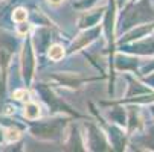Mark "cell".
Masks as SVG:
<instances>
[{"mask_svg":"<svg viewBox=\"0 0 154 152\" xmlns=\"http://www.w3.org/2000/svg\"><path fill=\"white\" fill-rule=\"evenodd\" d=\"M99 32H101V28H99V26H95L93 29H87L85 32H82V34L76 38V41H73V44H72L69 53H73V52H76V50H79V49H82V47H85L89 43H92V41L99 35Z\"/></svg>","mask_w":154,"mask_h":152,"instance_id":"obj_4","label":"cell"},{"mask_svg":"<svg viewBox=\"0 0 154 152\" xmlns=\"http://www.w3.org/2000/svg\"><path fill=\"white\" fill-rule=\"evenodd\" d=\"M25 116H26L29 120L38 119V116H40V106H38L37 103H29V105H26V108H25Z\"/></svg>","mask_w":154,"mask_h":152,"instance_id":"obj_11","label":"cell"},{"mask_svg":"<svg viewBox=\"0 0 154 152\" xmlns=\"http://www.w3.org/2000/svg\"><path fill=\"white\" fill-rule=\"evenodd\" d=\"M5 139L8 140V142H15V140H18L20 139V131H17V129H8L6 131V134H5Z\"/></svg>","mask_w":154,"mask_h":152,"instance_id":"obj_15","label":"cell"},{"mask_svg":"<svg viewBox=\"0 0 154 152\" xmlns=\"http://www.w3.org/2000/svg\"><path fill=\"white\" fill-rule=\"evenodd\" d=\"M143 82L148 84L149 87H152V88H154V73L149 75V76H145V78H143Z\"/></svg>","mask_w":154,"mask_h":152,"instance_id":"obj_17","label":"cell"},{"mask_svg":"<svg viewBox=\"0 0 154 152\" xmlns=\"http://www.w3.org/2000/svg\"><path fill=\"white\" fill-rule=\"evenodd\" d=\"M151 111H152V114H154V106H151Z\"/></svg>","mask_w":154,"mask_h":152,"instance_id":"obj_20","label":"cell"},{"mask_svg":"<svg viewBox=\"0 0 154 152\" xmlns=\"http://www.w3.org/2000/svg\"><path fill=\"white\" fill-rule=\"evenodd\" d=\"M23 72L28 81H31L32 78V72H34V58H32V47L31 43L25 46V52H23Z\"/></svg>","mask_w":154,"mask_h":152,"instance_id":"obj_6","label":"cell"},{"mask_svg":"<svg viewBox=\"0 0 154 152\" xmlns=\"http://www.w3.org/2000/svg\"><path fill=\"white\" fill-rule=\"evenodd\" d=\"M64 119H57V120H49L40 125H34L32 126V134L38 139H45V140H55L61 136L63 129L66 126Z\"/></svg>","mask_w":154,"mask_h":152,"instance_id":"obj_2","label":"cell"},{"mask_svg":"<svg viewBox=\"0 0 154 152\" xmlns=\"http://www.w3.org/2000/svg\"><path fill=\"white\" fill-rule=\"evenodd\" d=\"M130 133H133L134 129H139L142 125V119H140V113L136 111V108H130Z\"/></svg>","mask_w":154,"mask_h":152,"instance_id":"obj_9","label":"cell"},{"mask_svg":"<svg viewBox=\"0 0 154 152\" xmlns=\"http://www.w3.org/2000/svg\"><path fill=\"white\" fill-rule=\"evenodd\" d=\"M14 97L15 99H20V100H23V99H28V93L25 90H17L14 93Z\"/></svg>","mask_w":154,"mask_h":152,"instance_id":"obj_16","label":"cell"},{"mask_svg":"<svg viewBox=\"0 0 154 152\" xmlns=\"http://www.w3.org/2000/svg\"><path fill=\"white\" fill-rule=\"evenodd\" d=\"M64 56V47L61 44H54L49 47V58L52 61H60Z\"/></svg>","mask_w":154,"mask_h":152,"instance_id":"obj_10","label":"cell"},{"mask_svg":"<svg viewBox=\"0 0 154 152\" xmlns=\"http://www.w3.org/2000/svg\"><path fill=\"white\" fill-rule=\"evenodd\" d=\"M130 53H137V55H154V38L143 40L140 43H136L130 49H125Z\"/></svg>","mask_w":154,"mask_h":152,"instance_id":"obj_5","label":"cell"},{"mask_svg":"<svg viewBox=\"0 0 154 152\" xmlns=\"http://www.w3.org/2000/svg\"><path fill=\"white\" fill-rule=\"evenodd\" d=\"M110 119L113 122H118L119 125H125V111L124 108H116L110 113Z\"/></svg>","mask_w":154,"mask_h":152,"instance_id":"obj_12","label":"cell"},{"mask_svg":"<svg viewBox=\"0 0 154 152\" xmlns=\"http://www.w3.org/2000/svg\"><path fill=\"white\" fill-rule=\"evenodd\" d=\"M142 143L148 148V149H154V126L149 129V134L142 137Z\"/></svg>","mask_w":154,"mask_h":152,"instance_id":"obj_13","label":"cell"},{"mask_svg":"<svg viewBox=\"0 0 154 152\" xmlns=\"http://www.w3.org/2000/svg\"><path fill=\"white\" fill-rule=\"evenodd\" d=\"M26 17H28V12H26V9H23V8L15 9L14 14H12V18H14V21H17V23H23V21L26 20Z\"/></svg>","mask_w":154,"mask_h":152,"instance_id":"obj_14","label":"cell"},{"mask_svg":"<svg viewBox=\"0 0 154 152\" xmlns=\"http://www.w3.org/2000/svg\"><path fill=\"white\" fill-rule=\"evenodd\" d=\"M136 2H137V0H133V3H136Z\"/></svg>","mask_w":154,"mask_h":152,"instance_id":"obj_21","label":"cell"},{"mask_svg":"<svg viewBox=\"0 0 154 152\" xmlns=\"http://www.w3.org/2000/svg\"><path fill=\"white\" fill-rule=\"evenodd\" d=\"M82 136L78 131V128H72V134H69V142H67V149L72 151H84L82 148Z\"/></svg>","mask_w":154,"mask_h":152,"instance_id":"obj_8","label":"cell"},{"mask_svg":"<svg viewBox=\"0 0 154 152\" xmlns=\"http://www.w3.org/2000/svg\"><path fill=\"white\" fill-rule=\"evenodd\" d=\"M102 11H104V8L95 9V11H90V12L84 14V15L81 17V20H79V26H82V28H90V26L96 25L98 20H99L101 15H102Z\"/></svg>","mask_w":154,"mask_h":152,"instance_id":"obj_7","label":"cell"},{"mask_svg":"<svg viewBox=\"0 0 154 152\" xmlns=\"http://www.w3.org/2000/svg\"><path fill=\"white\" fill-rule=\"evenodd\" d=\"M52 3H60V2H63V0H51Z\"/></svg>","mask_w":154,"mask_h":152,"instance_id":"obj_19","label":"cell"},{"mask_svg":"<svg viewBox=\"0 0 154 152\" xmlns=\"http://www.w3.org/2000/svg\"><path fill=\"white\" fill-rule=\"evenodd\" d=\"M154 11L149 8V3H148V0H143V2L140 3H136L133 6V9H127L125 14L121 17V21H119V25L118 28L121 31H128L131 26H136V25H140L142 21H149L154 14Z\"/></svg>","mask_w":154,"mask_h":152,"instance_id":"obj_1","label":"cell"},{"mask_svg":"<svg viewBox=\"0 0 154 152\" xmlns=\"http://www.w3.org/2000/svg\"><path fill=\"white\" fill-rule=\"evenodd\" d=\"M151 70H154V62H151L149 66L145 67V73H148V72H151Z\"/></svg>","mask_w":154,"mask_h":152,"instance_id":"obj_18","label":"cell"},{"mask_svg":"<svg viewBox=\"0 0 154 152\" xmlns=\"http://www.w3.org/2000/svg\"><path fill=\"white\" fill-rule=\"evenodd\" d=\"M87 139H89V146L92 151H110L112 149L107 143L105 134L93 123H87Z\"/></svg>","mask_w":154,"mask_h":152,"instance_id":"obj_3","label":"cell"}]
</instances>
